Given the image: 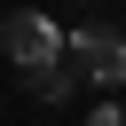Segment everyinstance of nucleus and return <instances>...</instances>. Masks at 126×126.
<instances>
[{"mask_svg":"<svg viewBox=\"0 0 126 126\" xmlns=\"http://www.w3.org/2000/svg\"><path fill=\"white\" fill-rule=\"evenodd\" d=\"M0 47H8V63H24V71H47V63H63V32H55L39 8H16V16L0 24Z\"/></svg>","mask_w":126,"mask_h":126,"instance_id":"nucleus-2","label":"nucleus"},{"mask_svg":"<svg viewBox=\"0 0 126 126\" xmlns=\"http://www.w3.org/2000/svg\"><path fill=\"white\" fill-rule=\"evenodd\" d=\"M87 126H126V110H118V102H94V118H87Z\"/></svg>","mask_w":126,"mask_h":126,"instance_id":"nucleus-4","label":"nucleus"},{"mask_svg":"<svg viewBox=\"0 0 126 126\" xmlns=\"http://www.w3.org/2000/svg\"><path fill=\"white\" fill-rule=\"evenodd\" d=\"M63 55H71L79 79H94V87H126V32H110V24H79V32L63 39Z\"/></svg>","mask_w":126,"mask_h":126,"instance_id":"nucleus-1","label":"nucleus"},{"mask_svg":"<svg viewBox=\"0 0 126 126\" xmlns=\"http://www.w3.org/2000/svg\"><path fill=\"white\" fill-rule=\"evenodd\" d=\"M24 87H32L39 102H71V87H79V71H63V63H47V71H24Z\"/></svg>","mask_w":126,"mask_h":126,"instance_id":"nucleus-3","label":"nucleus"}]
</instances>
